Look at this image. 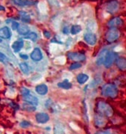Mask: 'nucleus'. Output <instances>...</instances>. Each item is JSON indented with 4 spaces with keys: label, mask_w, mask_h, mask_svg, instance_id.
<instances>
[{
    "label": "nucleus",
    "mask_w": 126,
    "mask_h": 134,
    "mask_svg": "<svg viewBox=\"0 0 126 134\" xmlns=\"http://www.w3.org/2000/svg\"><path fill=\"white\" fill-rule=\"evenodd\" d=\"M102 95L106 97L115 98L118 94V89L116 85L113 84H108L103 87Z\"/></svg>",
    "instance_id": "obj_1"
},
{
    "label": "nucleus",
    "mask_w": 126,
    "mask_h": 134,
    "mask_svg": "<svg viewBox=\"0 0 126 134\" xmlns=\"http://www.w3.org/2000/svg\"><path fill=\"white\" fill-rule=\"evenodd\" d=\"M97 110L102 116L110 117L113 114V110L112 107L104 102H99L97 103Z\"/></svg>",
    "instance_id": "obj_2"
},
{
    "label": "nucleus",
    "mask_w": 126,
    "mask_h": 134,
    "mask_svg": "<svg viewBox=\"0 0 126 134\" xmlns=\"http://www.w3.org/2000/svg\"><path fill=\"white\" fill-rule=\"evenodd\" d=\"M120 36V33L116 28H111L106 34V39L109 42L116 41Z\"/></svg>",
    "instance_id": "obj_3"
},
{
    "label": "nucleus",
    "mask_w": 126,
    "mask_h": 134,
    "mask_svg": "<svg viewBox=\"0 0 126 134\" xmlns=\"http://www.w3.org/2000/svg\"><path fill=\"white\" fill-rule=\"evenodd\" d=\"M118 58V56L116 54L113 53V52H108L105 61H104V66H106V68H109L113 64V63L116 60V59Z\"/></svg>",
    "instance_id": "obj_4"
},
{
    "label": "nucleus",
    "mask_w": 126,
    "mask_h": 134,
    "mask_svg": "<svg viewBox=\"0 0 126 134\" xmlns=\"http://www.w3.org/2000/svg\"><path fill=\"white\" fill-rule=\"evenodd\" d=\"M69 59H72L73 61H84L85 59V56L83 54L77 53V52H69L67 54Z\"/></svg>",
    "instance_id": "obj_5"
},
{
    "label": "nucleus",
    "mask_w": 126,
    "mask_h": 134,
    "mask_svg": "<svg viewBox=\"0 0 126 134\" xmlns=\"http://www.w3.org/2000/svg\"><path fill=\"white\" fill-rule=\"evenodd\" d=\"M108 52H109L108 50L104 49L99 53L98 56L97 57V59H96V63L97 66H101L104 63L105 59H106V57Z\"/></svg>",
    "instance_id": "obj_6"
},
{
    "label": "nucleus",
    "mask_w": 126,
    "mask_h": 134,
    "mask_svg": "<svg viewBox=\"0 0 126 134\" xmlns=\"http://www.w3.org/2000/svg\"><path fill=\"white\" fill-rule=\"evenodd\" d=\"M84 39L89 45H94L97 42V37L94 33H87L84 35Z\"/></svg>",
    "instance_id": "obj_7"
},
{
    "label": "nucleus",
    "mask_w": 126,
    "mask_h": 134,
    "mask_svg": "<svg viewBox=\"0 0 126 134\" xmlns=\"http://www.w3.org/2000/svg\"><path fill=\"white\" fill-rule=\"evenodd\" d=\"M36 121L39 124H46L49 121V115L44 112H40L36 115Z\"/></svg>",
    "instance_id": "obj_8"
},
{
    "label": "nucleus",
    "mask_w": 126,
    "mask_h": 134,
    "mask_svg": "<svg viewBox=\"0 0 126 134\" xmlns=\"http://www.w3.org/2000/svg\"><path fill=\"white\" fill-rule=\"evenodd\" d=\"M30 57L33 60L36 61V62H38V61H40L42 59V51L39 48H35L33 52L31 53L30 54Z\"/></svg>",
    "instance_id": "obj_9"
},
{
    "label": "nucleus",
    "mask_w": 126,
    "mask_h": 134,
    "mask_svg": "<svg viewBox=\"0 0 126 134\" xmlns=\"http://www.w3.org/2000/svg\"><path fill=\"white\" fill-rule=\"evenodd\" d=\"M23 99L28 102V103H30V104H32V105L36 106L38 104H39V100L35 96H33L31 95L30 94H28V95H26V96H23Z\"/></svg>",
    "instance_id": "obj_10"
},
{
    "label": "nucleus",
    "mask_w": 126,
    "mask_h": 134,
    "mask_svg": "<svg viewBox=\"0 0 126 134\" xmlns=\"http://www.w3.org/2000/svg\"><path fill=\"white\" fill-rule=\"evenodd\" d=\"M11 36V33L8 26H4L0 29V38L4 39H9Z\"/></svg>",
    "instance_id": "obj_11"
},
{
    "label": "nucleus",
    "mask_w": 126,
    "mask_h": 134,
    "mask_svg": "<svg viewBox=\"0 0 126 134\" xmlns=\"http://www.w3.org/2000/svg\"><path fill=\"white\" fill-rule=\"evenodd\" d=\"M122 24V20L119 18H115L113 19H112L107 23L108 26L110 28H116L121 26Z\"/></svg>",
    "instance_id": "obj_12"
},
{
    "label": "nucleus",
    "mask_w": 126,
    "mask_h": 134,
    "mask_svg": "<svg viewBox=\"0 0 126 134\" xmlns=\"http://www.w3.org/2000/svg\"><path fill=\"white\" fill-rule=\"evenodd\" d=\"M36 91L38 94L39 95H45L47 94L48 91V88L47 87V85L45 84H40L36 87Z\"/></svg>",
    "instance_id": "obj_13"
},
{
    "label": "nucleus",
    "mask_w": 126,
    "mask_h": 134,
    "mask_svg": "<svg viewBox=\"0 0 126 134\" xmlns=\"http://www.w3.org/2000/svg\"><path fill=\"white\" fill-rule=\"evenodd\" d=\"M118 8H119V3L116 1H113L107 5L106 10L111 14H114L118 10Z\"/></svg>",
    "instance_id": "obj_14"
},
{
    "label": "nucleus",
    "mask_w": 126,
    "mask_h": 134,
    "mask_svg": "<svg viewBox=\"0 0 126 134\" xmlns=\"http://www.w3.org/2000/svg\"><path fill=\"white\" fill-rule=\"evenodd\" d=\"M23 47V41L22 40L15 41L11 45V48H12L14 52H15V53L19 52Z\"/></svg>",
    "instance_id": "obj_15"
},
{
    "label": "nucleus",
    "mask_w": 126,
    "mask_h": 134,
    "mask_svg": "<svg viewBox=\"0 0 126 134\" xmlns=\"http://www.w3.org/2000/svg\"><path fill=\"white\" fill-rule=\"evenodd\" d=\"M18 33L20 34V35H22V36H26L29 33V31H30V29L28 27L27 25H19L18 28Z\"/></svg>",
    "instance_id": "obj_16"
},
{
    "label": "nucleus",
    "mask_w": 126,
    "mask_h": 134,
    "mask_svg": "<svg viewBox=\"0 0 126 134\" xmlns=\"http://www.w3.org/2000/svg\"><path fill=\"white\" fill-rule=\"evenodd\" d=\"M116 65L121 70H125L126 69V62L125 59L123 57H119L116 59Z\"/></svg>",
    "instance_id": "obj_17"
},
{
    "label": "nucleus",
    "mask_w": 126,
    "mask_h": 134,
    "mask_svg": "<svg viewBox=\"0 0 126 134\" xmlns=\"http://www.w3.org/2000/svg\"><path fill=\"white\" fill-rule=\"evenodd\" d=\"M105 118L101 115H97L95 117V124L97 127H102L105 124Z\"/></svg>",
    "instance_id": "obj_18"
},
{
    "label": "nucleus",
    "mask_w": 126,
    "mask_h": 134,
    "mask_svg": "<svg viewBox=\"0 0 126 134\" xmlns=\"http://www.w3.org/2000/svg\"><path fill=\"white\" fill-rule=\"evenodd\" d=\"M13 2L15 5L18 6H25V5H33V2L27 1V0H13Z\"/></svg>",
    "instance_id": "obj_19"
},
{
    "label": "nucleus",
    "mask_w": 126,
    "mask_h": 134,
    "mask_svg": "<svg viewBox=\"0 0 126 134\" xmlns=\"http://www.w3.org/2000/svg\"><path fill=\"white\" fill-rule=\"evenodd\" d=\"M89 77L88 75H85V74H80L77 76V81L80 84H85L88 80Z\"/></svg>",
    "instance_id": "obj_20"
},
{
    "label": "nucleus",
    "mask_w": 126,
    "mask_h": 134,
    "mask_svg": "<svg viewBox=\"0 0 126 134\" xmlns=\"http://www.w3.org/2000/svg\"><path fill=\"white\" fill-rule=\"evenodd\" d=\"M54 134H65L63 126L62 124H56L55 127H54Z\"/></svg>",
    "instance_id": "obj_21"
},
{
    "label": "nucleus",
    "mask_w": 126,
    "mask_h": 134,
    "mask_svg": "<svg viewBox=\"0 0 126 134\" xmlns=\"http://www.w3.org/2000/svg\"><path fill=\"white\" fill-rule=\"evenodd\" d=\"M23 109L26 111H28V112H34L36 111V107L33 105H32V104H30V103H28V102H25L23 104V106H22Z\"/></svg>",
    "instance_id": "obj_22"
},
{
    "label": "nucleus",
    "mask_w": 126,
    "mask_h": 134,
    "mask_svg": "<svg viewBox=\"0 0 126 134\" xmlns=\"http://www.w3.org/2000/svg\"><path fill=\"white\" fill-rule=\"evenodd\" d=\"M58 86L61 88H63V89H69V88H71L72 87V84L71 83H69L67 80H65L63 82H59L58 84Z\"/></svg>",
    "instance_id": "obj_23"
},
{
    "label": "nucleus",
    "mask_w": 126,
    "mask_h": 134,
    "mask_svg": "<svg viewBox=\"0 0 126 134\" xmlns=\"http://www.w3.org/2000/svg\"><path fill=\"white\" fill-rule=\"evenodd\" d=\"M82 30V27L79 25H74L72 26L71 29H70V33L72 35H76L79 33H80V31Z\"/></svg>",
    "instance_id": "obj_24"
},
{
    "label": "nucleus",
    "mask_w": 126,
    "mask_h": 134,
    "mask_svg": "<svg viewBox=\"0 0 126 134\" xmlns=\"http://www.w3.org/2000/svg\"><path fill=\"white\" fill-rule=\"evenodd\" d=\"M19 66H20L21 70L24 74H27L28 72H29L30 69H29V66H28V65H27L26 63H20Z\"/></svg>",
    "instance_id": "obj_25"
},
{
    "label": "nucleus",
    "mask_w": 126,
    "mask_h": 134,
    "mask_svg": "<svg viewBox=\"0 0 126 134\" xmlns=\"http://www.w3.org/2000/svg\"><path fill=\"white\" fill-rule=\"evenodd\" d=\"M37 38H38V36L36 33H28L27 35H26V37L25 38H29L30 39L31 41H35L37 40Z\"/></svg>",
    "instance_id": "obj_26"
},
{
    "label": "nucleus",
    "mask_w": 126,
    "mask_h": 134,
    "mask_svg": "<svg viewBox=\"0 0 126 134\" xmlns=\"http://www.w3.org/2000/svg\"><path fill=\"white\" fill-rule=\"evenodd\" d=\"M20 14L22 15V18H21V20L23 22H25V23H29L30 21V17L28 15V14L25 12H20Z\"/></svg>",
    "instance_id": "obj_27"
},
{
    "label": "nucleus",
    "mask_w": 126,
    "mask_h": 134,
    "mask_svg": "<svg viewBox=\"0 0 126 134\" xmlns=\"http://www.w3.org/2000/svg\"><path fill=\"white\" fill-rule=\"evenodd\" d=\"M82 66V64L80 63H73L70 67H69V69L70 70H74V69H77L79 68H80Z\"/></svg>",
    "instance_id": "obj_28"
},
{
    "label": "nucleus",
    "mask_w": 126,
    "mask_h": 134,
    "mask_svg": "<svg viewBox=\"0 0 126 134\" xmlns=\"http://www.w3.org/2000/svg\"><path fill=\"white\" fill-rule=\"evenodd\" d=\"M21 93L22 94V96H26V95H28V94H30V90L29 89H27L26 87H22L21 88Z\"/></svg>",
    "instance_id": "obj_29"
},
{
    "label": "nucleus",
    "mask_w": 126,
    "mask_h": 134,
    "mask_svg": "<svg viewBox=\"0 0 126 134\" xmlns=\"http://www.w3.org/2000/svg\"><path fill=\"white\" fill-rule=\"evenodd\" d=\"M30 125H31V124H30L29 121H22V122L20 124V126H21V127H23V128L28 127H30Z\"/></svg>",
    "instance_id": "obj_30"
},
{
    "label": "nucleus",
    "mask_w": 126,
    "mask_h": 134,
    "mask_svg": "<svg viewBox=\"0 0 126 134\" xmlns=\"http://www.w3.org/2000/svg\"><path fill=\"white\" fill-rule=\"evenodd\" d=\"M19 26V23L16 21H13L12 23H11V28L13 30H17Z\"/></svg>",
    "instance_id": "obj_31"
},
{
    "label": "nucleus",
    "mask_w": 126,
    "mask_h": 134,
    "mask_svg": "<svg viewBox=\"0 0 126 134\" xmlns=\"http://www.w3.org/2000/svg\"><path fill=\"white\" fill-rule=\"evenodd\" d=\"M6 59H7L6 56L3 53L0 52V62H4Z\"/></svg>",
    "instance_id": "obj_32"
},
{
    "label": "nucleus",
    "mask_w": 126,
    "mask_h": 134,
    "mask_svg": "<svg viewBox=\"0 0 126 134\" xmlns=\"http://www.w3.org/2000/svg\"><path fill=\"white\" fill-rule=\"evenodd\" d=\"M44 36H45V37H46L48 38H51V33L48 31H44Z\"/></svg>",
    "instance_id": "obj_33"
},
{
    "label": "nucleus",
    "mask_w": 126,
    "mask_h": 134,
    "mask_svg": "<svg viewBox=\"0 0 126 134\" xmlns=\"http://www.w3.org/2000/svg\"><path fill=\"white\" fill-rule=\"evenodd\" d=\"M20 57L23 59H28V56L26 55V54H20Z\"/></svg>",
    "instance_id": "obj_34"
},
{
    "label": "nucleus",
    "mask_w": 126,
    "mask_h": 134,
    "mask_svg": "<svg viewBox=\"0 0 126 134\" xmlns=\"http://www.w3.org/2000/svg\"><path fill=\"white\" fill-rule=\"evenodd\" d=\"M96 134H113V133H111L108 131H101V132H98V133H97Z\"/></svg>",
    "instance_id": "obj_35"
},
{
    "label": "nucleus",
    "mask_w": 126,
    "mask_h": 134,
    "mask_svg": "<svg viewBox=\"0 0 126 134\" xmlns=\"http://www.w3.org/2000/svg\"><path fill=\"white\" fill-rule=\"evenodd\" d=\"M5 7H4V6L0 5V11H5Z\"/></svg>",
    "instance_id": "obj_36"
},
{
    "label": "nucleus",
    "mask_w": 126,
    "mask_h": 134,
    "mask_svg": "<svg viewBox=\"0 0 126 134\" xmlns=\"http://www.w3.org/2000/svg\"><path fill=\"white\" fill-rule=\"evenodd\" d=\"M1 41H2V39H1V38H0V42H1Z\"/></svg>",
    "instance_id": "obj_37"
}]
</instances>
